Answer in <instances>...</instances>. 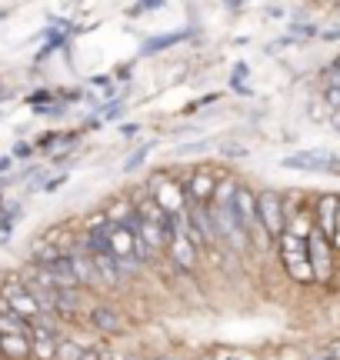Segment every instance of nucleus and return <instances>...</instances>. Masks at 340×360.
I'll return each instance as SVG.
<instances>
[{
	"label": "nucleus",
	"mask_w": 340,
	"mask_h": 360,
	"mask_svg": "<svg viewBox=\"0 0 340 360\" xmlns=\"http://www.w3.org/2000/svg\"><path fill=\"white\" fill-rule=\"evenodd\" d=\"M257 220H261L263 233L270 240H280L284 231H287V197L277 191H261L257 193Z\"/></svg>",
	"instance_id": "nucleus-1"
},
{
	"label": "nucleus",
	"mask_w": 340,
	"mask_h": 360,
	"mask_svg": "<svg viewBox=\"0 0 340 360\" xmlns=\"http://www.w3.org/2000/svg\"><path fill=\"white\" fill-rule=\"evenodd\" d=\"M280 244V260H284V270L297 283H310L314 274H310V260H307V237H297V233L284 231V237L277 240Z\"/></svg>",
	"instance_id": "nucleus-2"
},
{
	"label": "nucleus",
	"mask_w": 340,
	"mask_h": 360,
	"mask_svg": "<svg viewBox=\"0 0 340 360\" xmlns=\"http://www.w3.org/2000/svg\"><path fill=\"white\" fill-rule=\"evenodd\" d=\"M307 260H310L314 283L334 281V247H330V240L317 227H310V233H307Z\"/></svg>",
	"instance_id": "nucleus-3"
},
{
	"label": "nucleus",
	"mask_w": 340,
	"mask_h": 360,
	"mask_svg": "<svg viewBox=\"0 0 340 360\" xmlns=\"http://www.w3.org/2000/svg\"><path fill=\"white\" fill-rule=\"evenodd\" d=\"M0 297L11 304V314H17L20 321H27L30 327L37 323V317L44 314L40 310V304H37V297L27 290V283L24 281H7L4 287H0Z\"/></svg>",
	"instance_id": "nucleus-4"
},
{
	"label": "nucleus",
	"mask_w": 340,
	"mask_h": 360,
	"mask_svg": "<svg viewBox=\"0 0 340 360\" xmlns=\"http://www.w3.org/2000/svg\"><path fill=\"white\" fill-rule=\"evenodd\" d=\"M234 207H237V217H240V224L247 227V233H261V237H267L261 227V220H257V193L250 191V187H244V184H237V193H234ZM270 240V237H267Z\"/></svg>",
	"instance_id": "nucleus-5"
},
{
	"label": "nucleus",
	"mask_w": 340,
	"mask_h": 360,
	"mask_svg": "<svg viewBox=\"0 0 340 360\" xmlns=\"http://www.w3.org/2000/svg\"><path fill=\"white\" fill-rule=\"evenodd\" d=\"M337 210H340V197L337 193H320L314 204V227L324 237H334V227H337Z\"/></svg>",
	"instance_id": "nucleus-6"
},
{
	"label": "nucleus",
	"mask_w": 340,
	"mask_h": 360,
	"mask_svg": "<svg viewBox=\"0 0 340 360\" xmlns=\"http://www.w3.org/2000/svg\"><path fill=\"white\" fill-rule=\"evenodd\" d=\"M214 193H217V180L210 177L207 170H197L194 177H190V184H187V200L197 207H210Z\"/></svg>",
	"instance_id": "nucleus-7"
},
{
	"label": "nucleus",
	"mask_w": 340,
	"mask_h": 360,
	"mask_svg": "<svg viewBox=\"0 0 340 360\" xmlns=\"http://www.w3.org/2000/svg\"><path fill=\"white\" fill-rule=\"evenodd\" d=\"M91 323H93V330H100V334H124V327H127L124 317L114 307H93Z\"/></svg>",
	"instance_id": "nucleus-8"
},
{
	"label": "nucleus",
	"mask_w": 340,
	"mask_h": 360,
	"mask_svg": "<svg viewBox=\"0 0 340 360\" xmlns=\"http://www.w3.org/2000/svg\"><path fill=\"white\" fill-rule=\"evenodd\" d=\"M4 357L7 360L30 357V334H4Z\"/></svg>",
	"instance_id": "nucleus-9"
},
{
	"label": "nucleus",
	"mask_w": 340,
	"mask_h": 360,
	"mask_svg": "<svg viewBox=\"0 0 340 360\" xmlns=\"http://www.w3.org/2000/svg\"><path fill=\"white\" fill-rule=\"evenodd\" d=\"M57 360H84V347L74 340H57Z\"/></svg>",
	"instance_id": "nucleus-10"
},
{
	"label": "nucleus",
	"mask_w": 340,
	"mask_h": 360,
	"mask_svg": "<svg viewBox=\"0 0 340 360\" xmlns=\"http://www.w3.org/2000/svg\"><path fill=\"white\" fill-rule=\"evenodd\" d=\"M324 101H327L330 107H334V110H337V114H340V90L327 87V90H324Z\"/></svg>",
	"instance_id": "nucleus-11"
},
{
	"label": "nucleus",
	"mask_w": 340,
	"mask_h": 360,
	"mask_svg": "<svg viewBox=\"0 0 340 360\" xmlns=\"http://www.w3.org/2000/svg\"><path fill=\"white\" fill-rule=\"evenodd\" d=\"M330 247L340 250V210H337V227H334V237H330Z\"/></svg>",
	"instance_id": "nucleus-12"
},
{
	"label": "nucleus",
	"mask_w": 340,
	"mask_h": 360,
	"mask_svg": "<svg viewBox=\"0 0 340 360\" xmlns=\"http://www.w3.org/2000/svg\"><path fill=\"white\" fill-rule=\"evenodd\" d=\"M0 357H4V334H0Z\"/></svg>",
	"instance_id": "nucleus-13"
},
{
	"label": "nucleus",
	"mask_w": 340,
	"mask_h": 360,
	"mask_svg": "<svg viewBox=\"0 0 340 360\" xmlns=\"http://www.w3.org/2000/svg\"><path fill=\"white\" fill-rule=\"evenodd\" d=\"M334 127H340V114H337V117H334Z\"/></svg>",
	"instance_id": "nucleus-14"
}]
</instances>
